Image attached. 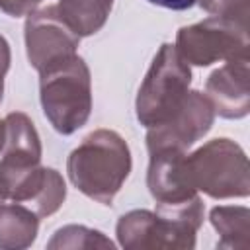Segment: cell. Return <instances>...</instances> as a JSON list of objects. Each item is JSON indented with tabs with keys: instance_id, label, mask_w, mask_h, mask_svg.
Returning <instances> with one entry per match:
<instances>
[{
	"instance_id": "cell-5",
	"label": "cell",
	"mask_w": 250,
	"mask_h": 250,
	"mask_svg": "<svg viewBox=\"0 0 250 250\" xmlns=\"http://www.w3.org/2000/svg\"><path fill=\"white\" fill-rule=\"evenodd\" d=\"M248 47V25L219 16L186 25L176 35V49L182 59L197 66L250 57Z\"/></svg>"
},
{
	"instance_id": "cell-7",
	"label": "cell",
	"mask_w": 250,
	"mask_h": 250,
	"mask_svg": "<svg viewBox=\"0 0 250 250\" xmlns=\"http://www.w3.org/2000/svg\"><path fill=\"white\" fill-rule=\"evenodd\" d=\"M215 111L205 94L191 90L180 109L160 125L148 127V154L158 150H186L211 129Z\"/></svg>"
},
{
	"instance_id": "cell-18",
	"label": "cell",
	"mask_w": 250,
	"mask_h": 250,
	"mask_svg": "<svg viewBox=\"0 0 250 250\" xmlns=\"http://www.w3.org/2000/svg\"><path fill=\"white\" fill-rule=\"evenodd\" d=\"M43 0H0V10L12 18L29 16Z\"/></svg>"
},
{
	"instance_id": "cell-3",
	"label": "cell",
	"mask_w": 250,
	"mask_h": 250,
	"mask_svg": "<svg viewBox=\"0 0 250 250\" xmlns=\"http://www.w3.org/2000/svg\"><path fill=\"white\" fill-rule=\"evenodd\" d=\"M189 186L213 199L246 197L250 193V168L244 150L230 139H213L184 156Z\"/></svg>"
},
{
	"instance_id": "cell-17",
	"label": "cell",
	"mask_w": 250,
	"mask_h": 250,
	"mask_svg": "<svg viewBox=\"0 0 250 250\" xmlns=\"http://www.w3.org/2000/svg\"><path fill=\"white\" fill-rule=\"evenodd\" d=\"M199 6L213 16L248 25L250 0H199Z\"/></svg>"
},
{
	"instance_id": "cell-4",
	"label": "cell",
	"mask_w": 250,
	"mask_h": 250,
	"mask_svg": "<svg viewBox=\"0 0 250 250\" xmlns=\"http://www.w3.org/2000/svg\"><path fill=\"white\" fill-rule=\"evenodd\" d=\"M189 82V64L182 59L176 45L164 43L154 55L137 94L135 109L141 125L154 127L170 119L188 98Z\"/></svg>"
},
{
	"instance_id": "cell-22",
	"label": "cell",
	"mask_w": 250,
	"mask_h": 250,
	"mask_svg": "<svg viewBox=\"0 0 250 250\" xmlns=\"http://www.w3.org/2000/svg\"><path fill=\"white\" fill-rule=\"evenodd\" d=\"M2 203H4V199H2V197H0V205H2Z\"/></svg>"
},
{
	"instance_id": "cell-14",
	"label": "cell",
	"mask_w": 250,
	"mask_h": 250,
	"mask_svg": "<svg viewBox=\"0 0 250 250\" xmlns=\"http://www.w3.org/2000/svg\"><path fill=\"white\" fill-rule=\"evenodd\" d=\"M117 240L127 250L156 248V215L146 209L125 213L117 223Z\"/></svg>"
},
{
	"instance_id": "cell-16",
	"label": "cell",
	"mask_w": 250,
	"mask_h": 250,
	"mask_svg": "<svg viewBox=\"0 0 250 250\" xmlns=\"http://www.w3.org/2000/svg\"><path fill=\"white\" fill-rule=\"evenodd\" d=\"M47 248H113V242L100 230H92L82 225H66L53 234Z\"/></svg>"
},
{
	"instance_id": "cell-11",
	"label": "cell",
	"mask_w": 250,
	"mask_h": 250,
	"mask_svg": "<svg viewBox=\"0 0 250 250\" xmlns=\"http://www.w3.org/2000/svg\"><path fill=\"white\" fill-rule=\"evenodd\" d=\"M39 219L37 215L20 203L0 205V248L21 250L31 246L37 236Z\"/></svg>"
},
{
	"instance_id": "cell-10",
	"label": "cell",
	"mask_w": 250,
	"mask_h": 250,
	"mask_svg": "<svg viewBox=\"0 0 250 250\" xmlns=\"http://www.w3.org/2000/svg\"><path fill=\"white\" fill-rule=\"evenodd\" d=\"M2 160L21 166L41 162V141L31 119L21 111H12L4 117V146Z\"/></svg>"
},
{
	"instance_id": "cell-19",
	"label": "cell",
	"mask_w": 250,
	"mask_h": 250,
	"mask_svg": "<svg viewBox=\"0 0 250 250\" xmlns=\"http://www.w3.org/2000/svg\"><path fill=\"white\" fill-rule=\"evenodd\" d=\"M8 68H10V45L0 35V102H2V94H4V76H6Z\"/></svg>"
},
{
	"instance_id": "cell-20",
	"label": "cell",
	"mask_w": 250,
	"mask_h": 250,
	"mask_svg": "<svg viewBox=\"0 0 250 250\" xmlns=\"http://www.w3.org/2000/svg\"><path fill=\"white\" fill-rule=\"evenodd\" d=\"M146 2L168 8V10H188L195 4V0H146Z\"/></svg>"
},
{
	"instance_id": "cell-12",
	"label": "cell",
	"mask_w": 250,
	"mask_h": 250,
	"mask_svg": "<svg viewBox=\"0 0 250 250\" xmlns=\"http://www.w3.org/2000/svg\"><path fill=\"white\" fill-rule=\"evenodd\" d=\"M113 0H61L57 4L66 23L80 35H94L100 31L111 12Z\"/></svg>"
},
{
	"instance_id": "cell-21",
	"label": "cell",
	"mask_w": 250,
	"mask_h": 250,
	"mask_svg": "<svg viewBox=\"0 0 250 250\" xmlns=\"http://www.w3.org/2000/svg\"><path fill=\"white\" fill-rule=\"evenodd\" d=\"M4 146V119H0V150Z\"/></svg>"
},
{
	"instance_id": "cell-1",
	"label": "cell",
	"mask_w": 250,
	"mask_h": 250,
	"mask_svg": "<svg viewBox=\"0 0 250 250\" xmlns=\"http://www.w3.org/2000/svg\"><path fill=\"white\" fill-rule=\"evenodd\" d=\"M66 172L86 197L111 205L131 172V152L125 139L111 129H96L70 152Z\"/></svg>"
},
{
	"instance_id": "cell-8",
	"label": "cell",
	"mask_w": 250,
	"mask_h": 250,
	"mask_svg": "<svg viewBox=\"0 0 250 250\" xmlns=\"http://www.w3.org/2000/svg\"><path fill=\"white\" fill-rule=\"evenodd\" d=\"M205 96L213 111L225 119H240L250 109V57L225 61L211 72L205 84Z\"/></svg>"
},
{
	"instance_id": "cell-2",
	"label": "cell",
	"mask_w": 250,
	"mask_h": 250,
	"mask_svg": "<svg viewBox=\"0 0 250 250\" xmlns=\"http://www.w3.org/2000/svg\"><path fill=\"white\" fill-rule=\"evenodd\" d=\"M39 96L45 117L61 135L78 131L92 111L90 68L78 55L39 72Z\"/></svg>"
},
{
	"instance_id": "cell-15",
	"label": "cell",
	"mask_w": 250,
	"mask_h": 250,
	"mask_svg": "<svg viewBox=\"0 0 250 250\" xmlns=\"http://www.w3.org/2000/svg\"><path fill=\"white\" fill-rule=\"evenodd\" d=\"M64 197H66V186H64L62 176L53 168H45L43 180L39 188L35 189L27 207L37 217H49L61 209Z\"/></svg>"
},
{
	"instance_id": "cell-9",
	"label": "cell",
	"mask_w": 250,
	"mask_h": 250,
	"mask_svg": "<svg viewBox=\"0 0 250 250\" xmlns=\"http://www.w3.org/2000/svg\"><path fill=\"white\" fill-rule=\"evenodd\" d=\"M182 150H158L150 154V164L146 172V186L156 203L184 201L195 195L184 172Z\"/></svg>"
},
{
	"instance_id": "cell-6",
	"label": "cell",
	"mask_w": 250,
	"mask_h": 250,
	"mask_svg": "<svg viewBox=\"0 0 250 250\" xmlns=\"http://www.w3.org/2000/svg\"><path fill=\"white\" fill-rule=\"evenodd\" d=\"M80 35L66 23L57 6L31 12L25 20V51L35 70H45L76 55Z\"/></svg>"
},
{
	"instance_id": "cell-13",
	"label": "cell",
	"mask_w": 250,
	"mask_h": 250,
	"mask_svg": "<svg viewBox=\"0 0 250 250\" xmlns=\"http://www.w3.org/2000/svg\"><path fill=\"white\" fill-rule=\"evenodd\" d=\"M209 219L221 234L219 248H250V211L246 207H213Z\"/></svg>"
}]
</instances>
